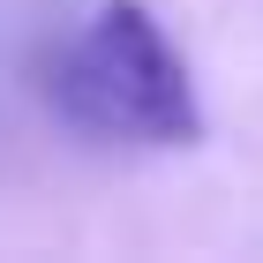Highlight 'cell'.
Instances as JSON below:
<instances>
[{
	"instance_id": "obj_1",
	"label": "cell",
	"mask_w": 263,
	"mask_h": 263,
	"mask_svg": "<svg viewBox=\"0 0 263 263\" xmlns=\"http://www.w3.org/2000/svg\"><path fill=\"white\" fill-rule=\"evenodd\" d=\"M53 105L83 136L151 143V151H196L211 136L181 45L143 0H105L76 38L53 53Z\"/></svg>"
}]
</instances>
